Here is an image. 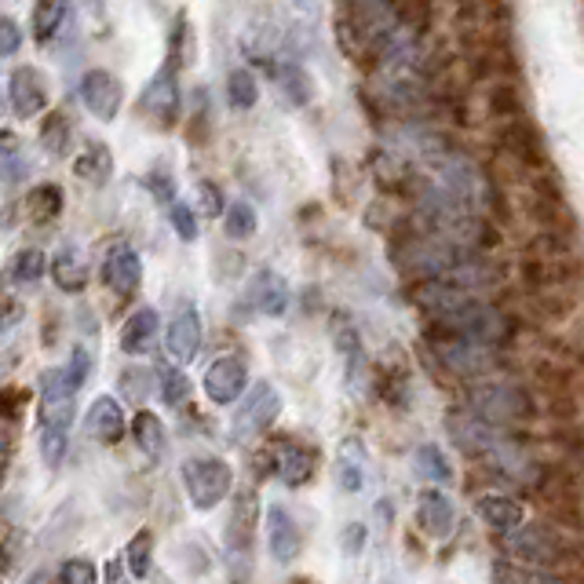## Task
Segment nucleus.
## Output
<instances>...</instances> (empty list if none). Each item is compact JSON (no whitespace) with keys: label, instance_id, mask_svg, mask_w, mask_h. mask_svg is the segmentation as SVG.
Segmentation results:
<instances>
[{"label":"nucleus","instance_id":"f257e3e1","mask_svg":"<svg viewBox=\"0 0 584 584\" xmlns=\"http://www.w3.org/2000/svg\"><path fill=\"white\" fill-rule=\"evenodd\" d=\"M434 329L453 333V337H464L472 343H483V348H494V351L508 348V343L519 337V322H515L504 307L478 300V296H467V300L456 307L453 315H445Z\"/></svg>","mask_w":584,"mask_h":584},{"label":"nucleus","instance_id":"f03ea898","mask_svg":"<svg viewBox=\"0 0 584 584\" xmlns=\"http://www.w3.org/2000/svg\"><path fill=\"white\" fill-rule=\"evenodd\" d=\"M467 409L504 431L519 428V423H530L537 417L533 395L526 392V387L508 384V381H475L472 387H467Z\"/></svg>","mask_w":584,"mask_h":584},{"label":"nucleus","instance_id":"7ed1b4c3","mask_svg":"<svg viewBox=\"0 0 584 584\" xmlns=\"http://www.w3.org/2000/svg\"><path fill=\"white\" fill-rule=\"evenodd\" d=\"M428 348L431 354L439 359L442 370H450L453 376H461V381H489L497 370H500V354L494 348H483V343H472L464 337H453V333H431L428 337Z\"/></svg>","mask_w":584,"mask_h":584},{"label":"nucleus","instance_id":"20e7f679","mask_svg":"<svg viewBox=\"0 0 584 584\" xmlns=\"http://www.w3.org/2000/svg\"><path fill=\"white\" fill-rule=\"evenodd\" d=\"M231 486H234V472L220 456H190V461H183V489H187L190 508L198 511L220 508L231 497Z\"/></svg>","mask_w":584,"mask_h":584},{"label":"nucleus","instance_id":"39448f33","mask_svg":"<svg viewBox=\"0 0 584 584\" xmlns=\"http://www.w3.org/2000/svg\"><path fill=\"white\" fill-rule=\"evenodd\" d=\"M497 143H500V154L508 157V162H515V168H519L526 179L537 176V172H544V168H552L548 151H544V135L530 118L500 121Z\"/></svg>","mask_w":584,"mask_h":584},{"label":"nucleus","instance_id":"423d86ee","mask_svg":"<svg viewBox=\"0 0 584 584\" xmlns=\"http://www.w3.org/2000/svg\"><path fill=\"white\" fill-rule=\"evenodd\" d=\"M278 417H282V395H278V387L267 384V381H260L256 387H252V395L245 398V406L238 409V417L231 423V439L238 445L256 442L260 434L267 431Z\"/></svg>","mask_w":584,"mask_h":584},{"label":"nucleus","instance_id":"0eeeda50","mask_svg":"<svg viewBox=\"0 0 584 584\" xmlns=\"http://www.w3.org/2000/svg\"><path fill=\"white\" fill-rule=\"evenodd\" d=\"M445 431H450V439L461 445V453L478 456V461H483L486 453H494L504 439H511L508 431L494 428V423H486L483 417H475L472 409H453L450 420H445Z\"/></svg>","mask_w":584,"mask_h":584},{"label":"nucleus","instance_id":"6e6552de","mask_svg":"<svg viewBox=\"0 0 584 584\" xmlns=\"http://www.w3.org/2000/svg\"><path fill=\"white\" fill-rule=\"evenodd\" d=\"M245 387H249V370L238 354H223V359H216L209 370H205V395H209L216 406L238 403Z\"/></svg>","mask_w":584,"mask_h":584},{"label":"nucleus","instance_id":"1a4fd4ad","mask_svg":"<svg viewBox=\"0 0 584 584\" xmlns=\"http://www.w3.org/2000/svg\"><path fill=\"white\" fill-rule=\"evenodd\" d=\"M8 107L15 110L22 121L44 113V107H48V77H44L37 66H19V70L11 74Z\"/></svg>","mask_w":584,"mask_h":584},{"label":"nucleus","instance_id":"9d476101","mask_svg":"<svg viewBox=\"0 0 584 584\" xmlns=\"http://www.w3.org/2000/svg\"><path fill=\"white\" fill-rule=\"evenodd\" d=\"M140 110L151 118V124L157 129H172L179 118V88H176V70L165 66V70H157V77L151 85H146L143 99H140Z\"/></svg>","mask_w":584,"mask_h":584},{"label":"nucleus","instance_id":"9b49d317","mask_svg":"<svg viewBox=\"0 0 584 584\" xmlns=\"http://www.w3.org/2000/svg\"><path fill=\"white\" fill-rule=\"evenodd\" d=\"M267 548H271L274 563H296L304 552L300 526H296V519L282 508V504H271L267 508Z\"/></svg>","mask_w":584,"mask_h":584},{"label":"nucleus","instance_id":"f8f14e48","mask_svg":"<svg viewBox=\"0 0 584 584\" xmlns=\"http://www.w3.org/2000/svg\"><path fill=\"white\" fill-rule=\"evenodd\" d=\"M81 99L85 107L96 113L99 121H113L121 113V102H124V88L113 74L107 70H88L81 77Z\"/></svg>","mask_w":584,"mask_h":584},{"label":"nucleus","instance_id":"ddd939ff","mask_svg":"<svg viewBox=\"0 0 584 584\" xmlns=\"http://www.w3.org/2000/svg\"><path fill=\"white\" fill-rule=\"evenodd\" d=\"M417 526L431 537V541H445V537L453 533L456 508H453V500L445 497L439 486L423 489V494L417 497Z\"/></svg>","mask_w":584,"mask_h":584},{"label":"nucleus","instance_id":"4468645a","mask_svg":"<svg viewBox=\"0 0 584 584\" xmlns=\"http://www.w3.org/2000/svg\"><path fill=\"white\" fill-rule=\"evenodd\" d=\"M102 282L118 296H135L143 285V260L140 252L129 245H113L107 263H102Z\"/></svg>","mask_w":584,"mask_h":584},{"label":"nucleus","instance_id":"2eb2a0df","mask_svg":"<svg viewBox=\"0 0 584 584\" xmlns=\"http://www.w3.org/2000/svg\"><path fill=\"white\" fill-rule=\"evenodd\" d=\"M475 511H478V519L497 533H511L526 522V504L511 494H497V489H489V494L478 497Z\"/></svg>","mask_w":584,"mask_h":584},{"label":"nucleus","instance_id":"dca6fc26","mask_svg":"<svg viewBox=\"0 0 584 584\" xmlns=\"http://www.w3.org/2000/svg\"><path fill=\"white\" fill-rule=\"evenodd\" d=\"M165 343H168V354L179 365L198 359V351H201V315L194 311V307H183V311L168 322Z\"/></svg>","mask_w":584,"mask_h":584},{"label":"nucleus","instance_id":"f3484780","mask_svg":"<svg viewBox=\"0 0 584 584\" xmlns=\"http://www.w3.org/2000/svg\"><path fill=\"white\" fill-rule=\"evenodd\" d=\"M85 428H88L91 439L102 442V445L121 442V434H124V414H121V403H118V398L99 395L96 403L88 406Z\"/></svg>","mask_w":584,"mask_h":584},{"label":"nucleus","instance_id":"a211bd4d","mask_svg":"<svg viewBox=\"0 0 584 584\" xmlns=\"http://www.w3.org/2000/svg\"><path fill=\"white\" fill-rule=\"evenodd\" d=\"M249 300L256 304L260 315L282 318L285 311H289V285H285L282 274L260 271L256 278H252V285H249Z\"/></svg>","mask_w":584,"mask_h":584},{"label":"nucleus","instance_id":"6ab92c4d","mask_svg":"<svg viewBox=\"0 0 584 584\" xmlns=\"http://www.w3.org/2000/svg\"><path fill=\"white\" fill-rule=\"evenodd\" d=\"M157 329H162V318H157L154 307H140L135 315H129V322L121 329V351L124 354H151V348L157 343Z\"/></svg>","mask_w":584,"mask_h":584},{"label":"nucleus","instance_id":"aec40b11","mask_svg":"<svg viewBox=\"0 0 584 584\" xmlns=\"http://www.w3.org/2000/svg\"><path fill=\"white\" fill-rule=\"evenodd\" d=\"M274 464H278V478L285 486H293V489H300L311 483V475H315V453L311 450H304V445H293V442H285L278 456H274Z\"/></svg>","mask_w":584,"mask_h":584},{"label":"nucleus","instance_id":"412c9836","mask_svg":"<svg viewBox=\"0 0 584 584\" xmlns=\"http://www.w3.org/2000/svg\"><path fill=\"white\" fill-rule=\"evenodd\" d=\"M337 483L343 494H359L365 486V453H362V442L359 439H348L340 450V461H337Z\"/></svg>","mask_w":584,"mask_h":584},{"label":"nucleus","instance_id":"4be33fe9","mask_svg":"<svg viewBox=\"0 0 584 584\" xmlns=\"http://www.w3.org/2000/svg\"><path fill=\"white\" fill-rule=\"evenodd\" d=\"M132 442L140 445L143 456L157 461V456H165V423L157 420L151 409H140L132 420Z\"/></svg>","mask_w":584,"mask_h":584},{"label":"nucleus","instance_id":"5701e85b","mask_svg":"<svg viewBox=\"0 0 584 584\" xmlns=\"http://www.w3.org/2000/svg\"><path fill=\"white\" fill-rule=\"evenodd\" d=\"M252 526H256V497L242 494L234 504V511H231V526H227V544H231L234 552H249Z\"/></svg>","mask_w":584,"mask_h":584},{"label":"nucleus","instance_id":"b1692460","mask_svg":"<svg viewBox=\"0 0 584 584\" xmlns=\"http://www.w3.org/2000/svg\"><path fill=\"white\" fill-rule=\"evenodd\" d=\"M48 271H52V278H55V285H59L63 293H81L85 282H88L85 263H81V256H77L74 249L55 252V260H52Z\"/></svg>","mask_w":584,"mask_h":584},{"label":"nucleus","instance_id":"393cba45","mask_svg":"<svg viewBox=\"0 0 584 584\" xmlns=\"http://www.w3.org/2000/svg\"><path fill=\"white\" fill-rule=\"evenodd\" d=\"M414 464H417V472L423 478H431V483H439V486H450L453 483V464H450V456H445L439 445H431V442H423L417 445V453H414Z\"/></svg>","mask_w":584,"mask_h":584},{"label":"nucleus","instance_id":"a878e982","mask_svg":"<svg viewBox=\"0 0 584 584\" xmlns=\"http://www.w3.org/2000/svg\"><path fill=\"white\" fill-rule=\"evenodd\" d=\"M66 8H70V0H37V4H33V37L41 44H48L55 33L63 30Z\"/></svg>","mask_w":584,"mask_h":584},{"label":"nucleus","instance_id":"bb28decb","mask_svg":"<svg viewBox=\"0 0 584 584\" xmlns=\"http://www.w3.org/2000/svg\"><path fill=\"white\" fill-rule=\"evenodd\" d=\"M274 81L282 85L285 99H289L293 107H307V102H311V77H307L296 63L274 66Z\"/></svg>","mask_w":584,"mask_h":584},{"label":"nucleus","instance_id":"cd10ccee","mask_svg":"<svg viewBox=\"0 0 584 584\" xmlns=\"http://www.w3.org/2000/svg\"><path fill=\"white\" fill-rule=\"evenodd\" d=\"M74 172H77V176H81L85 183H96V187H99V183H107V179H110V172H113V157H110L107 146L91 143L88 151H85V154L74 162Z\"/></svg>","mask_w":584,"mask_h":584},{"label":"nucleus","instance_id":"c85d7f7f","mask_svg":"<svg viewBox=\"0 0 584 584\" xmlns=\"http://www.w3.org/2000/svg\"><path fill=\"white\" fill-rule=\"evenodd\" d=\"M26 209L33 220H55V216L63 212V190L55 187V183H41V187H33L30 190V198H26Z\"/></svg>","mask_w":584,"mask_h":584},{"label":"nucleus","instance_id":"c756f323","mask_svg":"<svg viewBox=\"0 0 584 584\" xmlns=\"http://www.w3.org/2000/svg\"><path fill=\"white\" fill-rule=\"evenodd\" d=\"M151 563H154V537L151 530H140L124 548V566H129L132 577H146L151 574Z\"/></svg>","mask_w":584,"mask_h":584},{"label":"nucleus","instance_id":"7c9ffc66","mask_svg":"<svg viewBox=\"0 0 584 584\" xmlns=\"http://www.w3.org/2000/svg\"><path fill=\"white\" fill-rule=\"evenodd\" d=\"M44 271H48V260H44L41 249H22L15 252V260H11V282H19V285L41 282Z\"/></svg>","mask_w":584,"mask_h":584},{"label":"nucleus","instance_id":"2f4dec72","mask_svg":"<svg viewBox=\"0 0 584 584\" xmlns=\"http://www.w3.org/2000/svg\"><path fill=\"white\" fill-rule=\"evenodd\" d=\"M157 387V373L146 370V365H129V370L121 373V392L132 398V403H146V398L154 395Z\"/></svg>","mask_w":584,"mask_h":584},{"label":"nucleus","instance_id":"473e14b6","mask_svg":"<svg viewBox=\"0 0 584 584\" xmlns=\"http://www.w3.org/2000/svg\"><path fill=\"white\" fill-rule=\"evenodd\" d=\"M227 99H231L234 110H252L260 99V88H256V77L252 70H234L227 77Z\"/></svg>","mask_w":584,"mask_h":584},{"label":"nucleus","instance_id":"72a5a7b5","mask_svg":"<svg viewBox=\"0 0 584 584\" xmlns=\"http://www.w3.org/2000/svg\"><path fill=\"white\" fill-rule=\"evenodd\" d=\"M223 227H227V234H231L234 242L252 238V234H256V209L245 205V201H234L231 209L223 212Z\"/></svg>","mask_w":584,"mask_h":584},{"label":"nucleus","instance_id":"f704fd0d","mask_svg":"<svg viewBox=\"0 0 584 584\" xmlns=\"http://www.w3.org/2000/svg\"><path fill=\"white\" fill-rule=\"evenodd\" d=\"M489 110H494V118H500V121L526 118L519 91H515L511 85H494V91H489Z\"/></svg>","mask_w":584,"mask_h":584},{"label":"nucleus","instance_id":"c9c22d12","mask_svg":"<svg viewBox=\"0 0 584 584\" xmlns=\"http://www.w3.org/2000/svg\"><path fill=\"white\" fill-rule=\"evenodd\" d=\"M157 387H162L157 395L165 398V406L187 403V395H190V381L179 370H162V373H157Z\"/></svg>","mask_w":584,"mask_h":584},{"label":"nucleus","instance_id":"e433bc0d","mask_svg":"<svg viewBox=\"0 0 584 584\" xmlns=\"http://www.w3.org/2000/svg\"><path fill=\"white\" fill-rule=\"evenodd\" d=\"M66 445H70V439H66L63 428H44L41 434V456L48 467H59L63 456H66Z\"/></svg>","mask_w":584,"mask_h":584},{"label":"nucleus","instance_id":"4c0bfd02","mask_svg":"<svg viewBox=\"0 0 584 584\" xmlns=\"http://www.w3.org/2000/svg\"><path fill=\"white\" fill-rule=\"evenodd\" d=\"M59 584H99V574L91 559H66L59 570Z\"/></svg>","mask_w":584,"mask_h":584},{"label":"nucleus","instance_id":"58836bf2","mask_svg":"<svg viewBox=\"0 0 584 584\" xmlns=\"http://www.w3.org/2000/svg\"><path fill=\"white\" fill-rule=\"evenodd\" d=\"M168 220H172V227H176V234L183 238V242H198V216H194L190 205H172Z\"/></svg>","mask_w":584,"mask_h":584},{"label":"nucleus","instance_id":"ea45409f","mask_svg":"<svg viewBox=\"0 0 584 584\" xmlns=\"http://www.w3.org/2000/svg\"><path fill=\"white\" fill-rule=\"evenodd\" d=\"M22 322V304L11 300V296H0V343H4Z\"/></svg>","mask_w":584,"mask_h":584},{"label":"nucleus","instance_id":"a19ab883","mask_svg":"<svg viewBox=\"0 0 584 584\" xmlns=\"http://www.w3.org/2000/svg\"><path fill=\"white\" fill-rule=\"evenodd\" d=\"M19 44H22V30H19V22H11L0 15V59H8V55H15L19 52Z\"/></svg>","mask_w":584,"mask_h":584},{"label":"nucleus","instance_id":"79ce46f5","mask_svg":"<svg viewBox=\"0 0 584 584\" xmlns=\"http://www.w3.org/2000/svg\"><path fill=\"white\" fill-rule=\"evenodd\" d=\"M44 146H48L52 154H63L66 151V121L63 118H48V124H44L41 132Z\"/></svg>","mask_w":584,"mask_h":584},{"label":"nucleus","instance_id":"37998d69","mask_svg":"<svg viewBox=\"0 0 584 584\" xmlns=\"http://www.w3.org/2000/svg\"><path fill=\"white\" fill-rule=\"evenodd\" d=\"M340 548H343V555H362V548H365V526H362V522L343 526Z\"/></svg>","mask_w":584,"mask_h":584},{"label":"nucleus","instance_id":"c03bdc74","mask_svg":"<svg viewBox=\"0 0 584 584\" xmlns=\"http://www.w3.org/2000/svg\"><path fill=\"white\" fill-rule=\"evenodd\" d=\"M66 373L74 376V384H81V387H85L88 373H91V354H88L85 348H77V351H74V359H70V365H66Z\"/></svg>","mask_w":584,"mask_h":584},{"label":"nucleus","instance_id":"a18cd8bd","mask_svg":"<svg viewBox=\"0 0 584 584\" xmlns=\"http://www.w3.org/2000/svg\"><path fill=\"white\" fill-rule=\"evenodd\" d=\"M198 194H201V209H205V216H223V194L216 190L212 183H201Z\"/></svg>","mask_w":584,"mask_h":584},{"label":"nucleus","instance_id":"49530a36","mask_svg":"<svg viewBox=\"0 0 584 584\" xmlns=\"http://www.w3.org/2000/svg\"><path fill=\"white\" fill-rule=\"evenodd\" d=\"M8 461H11V439H8V431L0 428V478L8 472Z\"/></svg>","mask_w":584,"mask_h":584},{"label":"nucleus","instance_id":"de8ad7c7","mask_svg":"<svg viewBox=\"0 0 584 584\" xmlns=\"http://www.w3.org/2000/svg\"><path fill=\"white\" fill-rule=\"evenodd\" d=\"M107 584H129V577H124V566L118 563V559H110V563H107Z\"/></svg>","mask_w":584,"mask_h":584},{"label":"nucleus","instance_id":"09e8293b","mask_svg":"<svg viewBox=\"0 0 584 584\" xmlns=\"http://www.w3.org/2000/svg\"><path fill=\"white\" fill-rule=\"evenodd\" d=\"M11 151V135H4V132H0V157H4Z\"/></svg>","mask_w":584,"mask_h":584},{"label":"nucleus","instance_id":"8fccbe9b","mask_svg":"<svg viewBox=\"0 0 584 584\" xmlns=\"http://www.w3.org/2000/svg\"><path fill=\"white\" fill-rule=\"evenodd\" d=\"M4 110H8V96L0 91V118H4Z\"/></svg>","mask_w":584,"mask_h":584}]
</instances>
